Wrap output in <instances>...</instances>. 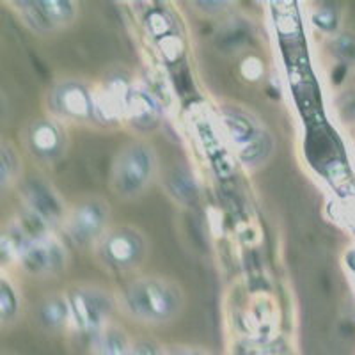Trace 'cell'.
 I'll return each mask as SVG.
<instances>
[{
  "mask_svg": "<svg viewBox=\"0 0 355 355\" xmlns=\"http://www.w3.org/2000/svg\"><path fill=\"white\" fill-rule=\"evenodd\" d=\"M69 309H71L73 331L98 336L114 322L112 315L117 309L116 297L103 286L93 283L73 284L66 290Z\"/></svg>",
  "mask_w": 355,
  "mask_h": 355,
  "instance_id": "52a82bcc",
  "label": "cell"
},
{
  "mask_svg": "<svg viewBox=\"0 0 355 355\" xmlns=\"http://www.w3.org/2000/svg\"><path fill=\"white\" fill-rule=\"evenodd\" d=\"M166 355H211L210 350H206L205 347H198V345H169L166 350Z\"/></svg>",
  "mask_w": 355,
  "mask_h": 355,
  "instance_id": "d6986e66",
  "label": "cell"
},
{
  "mask_svg": "<svg viewBox=\"0 0 355 355\" xmlns=\"http://www.w3.org/2000/svg\"><path fill=\"white\" fill-rule=\"evenodd\" d=\"M21 148L40 166H53L66 157L69 148V135L66 125L55 117L44 116L31 119L20 132Z\"/></svg>",
  "mask_w": 355,
  "mask_h": 355,
  "instance_id": "9c48e42d",
  "label": "cell"
},
{
  "mask_svg": "<svg viewBox=\"0 0 355 355\" xmlns=\"http://www.w3.org/2000/svg\"><path fill=\"white\" fill-rule=\"evenodd\" d=\"M34 320L41 331L49 332V334H62V332L73 329L71 309H69L66 291L43 297L36 306Z\"/></svg>",
  "mask_w": 355,
  "mask_h": 355,
  "instance_id": "4fadbf2b",
  "label": "cell"
},
{
  "mask_svg": "<svg viewBox=\"0 0 355 355\" xmlns=\"http://www.w3.org/2000/svg\"><path fill=\"white\" fill-rule=\"evenodd\" d=\"M24 210L40 218L52 230H61L69 206L55 185L43 174H25L17 187Z\"/></svg>",
  "mask_w": 355,
  "mask_h": 355,
  "instance_id": "30bf717a",
  "label": "cell"
},
{
  "mask_svg": "<svg viewBox=\"0 0 355 355\" xmlns=\"http://www.w3.org/2000/svg\"><path fill=\"white\" fill-rule=\"evenodd\" d=\"M24 176L25 167L20 150L8 137H2L0 141V187L4 192H8L9 189H17Z\"/></svg>",
  "mask_w": 355,
  "mask_h": 355,
  "instance_id": "9a60e30c",
  "label": "cell"
},
{
  "mask_svg": "<svg viewBox=\"0 0 355 355\" xmlns=\"http://www.w3.org/2000/svg\"><path fill=\"white\" fill-rule=\"evenodd\" d=\"M133 338L123 325L110 322L98 336H94L93 355H130Z\"/></svg>",
  "mask_w": 355,
  "mask_h": 355,
  "instance_id": "2e32d148",
  "label": "cell"
},
{
  "mask_svg": "<svg viewBox=\"0 0 355 355\" xmlns=\"http://www.w3.org/2000/svg\"><path fill=\"white\" fill-rule=\"evenodd\" d=\"M2 355H17V354H11V352H4V354Z\"/></svg>",
  "mask_w": 355,
  "mask_h": 355,
  "instance_id": "44dd1931",
  "label": "cell"
},
{
  "mask_svg": "<svg viewBox=\"0 0 355 355\" xmlns=\"http://www.w3.org/2000/svg\"><path fill=\"white\" fill-rule=\"evenodd\" d=\"M222 125L236 160L247 169H259L272 160L277 148L270 128L242 105H224L220 109Z\"/></svg>",
  "mask_w": 355,
  "mask_h": 355,
  "instance_id": "3957f363",
  "label": "cell"
},
{
  "mask_svg": "<svg viewBox=\"0 0 355 355\" xmlns=\"http://www.w3.org/2000/svg\"><path fill=\"white\" fill-rule=\"evenodd\" d=\"M190 6H194V9L201 15H218V12H224L230 9L231 2L226 0H215V2H205V0H199V2H190Z\"/></svg>",
  "mask_w": 355,
  "mask_h": 355,
  "instance_id": "ac0fdd59",
  "label": "cell"
},
{
  "mask_svg": "<svg viewBox=\"0 0 355 355\" xmlns=\"http://www.w3.org/2000/svg\"><path fill=\"white\" fill-rule=\"evenodd\" d=\"M336 50L347 59H355V40L350 36H341L336 41Z\"/></svg>",
  "mask_w": 355,
  "mask_h": 355,
  "instance_id": "ffe728a7",
  "label": "cell"
},
{
  "mask_svg": "<svg viewBox=\"0 0 355 355\" xmlns=\"http://www.w3.org/2000/svg\"><path fill=\"white\" fill-rule=\"evenodd\" d=\"M69 265V250L55 234L33 240L18 258L17 266L33 279H52L64 274Z\"/></svg>",
  "mask_w": 355,
  "mask_h": 355,
  "instance_id": "8fae6325",
  "label": "cell"
},
{
  "mask_svg": "<svg viewBox=\"0 0 355 355\" xmlns=\"http://www.w3.org/2000/svg\"><path fill=\"white\" fill-rule=\"evenodd\" d=\"M24 315V299L18 284L9 277L8 274H2L0 277V327L11 329L21 320Z\"/></svg>",
  "mask_w": 355,
  "mask_h": 355,
  "instance_id": "5bb4252c",
  "label": "cell"
},
{
  "mask_svg": "<svg viewBox=\"0 0 355 355\" xmlns=\"http://www.w3.org/2000/svg\"><path fill=\"white\" fill-rule=\"evenodd\" d=\"M12 11L36 36H52L77 24L80 4L75 0H17Z\"/></svg>",
  "mask_w": 355,
  "mask_h": 355,
  "instance_id": "ba28073f",
  "label": "cell"
},
{
  "mask_svg": "<svg viewBox=\"0 0 355 355\" xmlns=\"http://www.w3.org/2000/svg\"><path fill=\"white\" fill-rule=\"evenodd\" d=\"M151 243L148 234L133 224H116L93 249L98 265L110 274H133L148 263Z\"/></svg>",
  "mask_w": 355,
  "mask_h": 355,
  "instance_id": "5b68a950",
  "label": "cell"
},
{
  "mask_svg": "<svg viewBox=\"0 0 355 355\" xmlns=\"http://www.w3.org/2000/svg\"><path fill=\"white\" fill-rule=\"evenodd\" d=\"M110 217L112 208L103 196H85L69 206L61 230L75 249L93 250L112 227Z\"/></svg>",
  "mask_w": 355,
  "mask_h": 355,
  "instance_id": "8992f818",
  "label": "cell"
},
{
  "mask_svg": "<svg viewBox=\"0 0 355 355\" xmlns=\"http://www.w3.org/2000/svg\"><path fill=\"white\" fill-rule=\"evenodd\" d=\"M121 114L130 126L139 133L153 132L160 125L158 101L146 89L125 87L121 98Z\"/></svg>",
  "mask_w": 355,
  "mask_h": 355,
  "instance_id": "7c38bea8",
  "label": "cell"
},
{
  "mask_svg": "<svg viewBox=\"0 0 355 355\" xmlns=\"http://www.w3.org/2000/svg\"><path fill=\"white\" fill-rule=\"evenodd\" d=\"M49 116L62 125H103L109 123L103 93L82 78H62L46 94Z\"/></svg>",
  "mask_w": 355,
  "mask_h": 355,
  "instance_id": "277c9868",
  "label": "cell"
},
{
  "mask_svg": "<svg viewBox=\"0 0 355 355\" xmlns=\"http://www.w3.org/2000/svg\"><path fill=\"white\" fill-rule=\"evenodd\" d=\"M167 345L151 338H135L130 355H166Z\"/></svg>",
  "mask_w": 355,
  "mask_h": 355,
  "instance_id": "e0dca14e",
  "label": "cell"
},
{
  "mask_svg": "<svg viewBox=\"0 0 355 355\" xmlns=\"http://www.w3.org/2000/svg\"><path fill=\"white\" fill-rule=\"evenodd\" d=\"M117 309L144 327H162L176 322L187 307V293L173 277L146 274L133 277L116 295Z\"/></svg>",
  "mask_w": 355,
  "mask_h": 355,
  "instance_id": "6da1fadb",
  "label": "cell"
},
{
  "mask_svg": "<svg viewBox=\"0 0 355 355\" xmlns=\"http://www.w3.org/2000/svg\"><path fill=\"white\" fill-rule=\"evenodd\" d=\"M160 174V157L150 141L133 139L119 148L110 166L109 189L121 201H135L150 192Z\"/></svg>",
  "mask_w": 355,
  "mask_h": 355,
  "instance_id": "7a4b0ae2",
  "label": "cell"
}]
</instances>
